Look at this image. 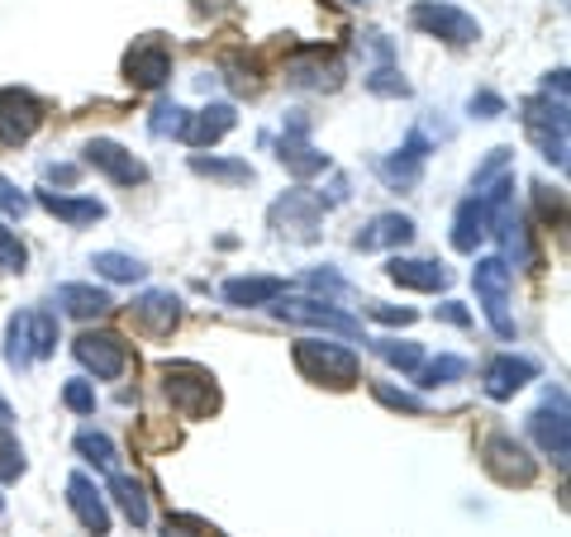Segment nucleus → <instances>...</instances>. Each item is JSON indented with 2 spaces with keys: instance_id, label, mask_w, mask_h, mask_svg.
Masks as SVG:
<instances>
[{
  "instance_id": "1",
  "label": "nucleus",
  "mask_w": 571,
  "mask_h": 537,
  "mask_svg": "<svg viewBox=\"0 0 571 537\" xmlns=\"http://www.w3.org/2000/svg\"><path fill=\"white\" fill-rule=\"evenodd\" d=\"M163 390L181 418H210L220 410L214 376L205 367H195V361H163Z\"/></svg>"
},
{
  "instance_id": "2",
  "label": "nucleus",
  "mask_w": 571,
  "mask_h": 537,
  "mask_svg": "<svg viewBox=\"0 0 571 537\" xmlns=\"http://www.w3.org/2000/svg\"><path fill=\"white\" fill-rule=\"evenodd\" d=\"M295 367L305 381L314 385H334V390H348L357 381V353L343 343H324V338H305L295 343Z\"/></svg>"
},
{
  "instance_id": "3",
  "label": "nucleus",
  "mask_w": 571,
  "mask_h": 537,
  "mask_svg": "<svg viewBox=\"0 0 571 537\" xmlns=\"http://www.w3.org/2000/svg\"><path fill=\"white\" fill-rule=\"evenodd\" d=\"M71 353L86 371H96V381H120L128 371V343L120 333H105V328H86L77 333V343H71Z\"/></svg>"
},
{
  "instance_id": "4",
  "label": "nucleus",
  "mask_w": 571,
  "mask_h": 537,
  "mask_svg": "<svg viewBox=\"0 0 571 537\" xmlns=\"http://www.w3.org/2000/svg\"><path fill=\"white\" fill-rule=\"evenodd\" d=\"M471 286H477L481 310H485V318H491V328L500 333V338H514V324L505 314V304H510V262H505V257H485V262H477Z\"/></svg>"
},
{
  "instance_id": "5",
  "label": "nucleus",
  "mask_w": 571,
  "mask_h": 537,
  "mask_svg": "<svg viewBox=\"0 0 571 537\" xmlns=\"http://www.w3.org/2000/svg\"><path fill=\"white\" fill-rule=\"evenodd\" d=\"M481 467L491 471L500 485H534V476H538V461L528 457V447L514 443L510 433H491V438H485Z\"/></svg>"
},
{
  "instance_id": "6",
  "label": "nucleus",
  "mask_w": 571,
  "mask_h": 537,
  "mask_svg": "<svg viewBox=\"0 0 571 537\" xmlns=\"http://www.w3.org/2000/svg\"><path fill=\"white\" fill-rule=\"evenodd\" d=\"M410 24H414V29H424L428 38L452 43V48H462V43H477V38H481V24L471 20L467 10H457V5H438V0H424V5H414V10H410Z\"/></svg>"
},
{
  "instance_id": "7",
  "label": "nucleus",
  "mask_w": 571,
  "mask_h": 537,
  "mask_svg": "<svg viewBox=\"0 0 571 537\" xmlns=\"http://www.w3.org/2000/svg\"><path fill=\"white\" fill-rule=\"evenodd\" d=\"M271 314L286 318V324H310V328H334L343 338H362V324L352 314L334 310V300H271Z\"/></svg>"
},
{
  "instance_id": "8",
  "label": "nucleus",
  "mask_w": 571,
  "mask_h": 537,
  "mask_svg": "<svg viewBox=\"0 0 571 537\" xmlns=\"http://www.w3.org/2000/svg\"><path fill=\"white\" fill-rule=\"evenodd\" d=\"M43 124V105L20 86H10V91H0V143L5 148H20V143L34 138V128Z\"/></svg>"
},
{
  "instance_id": "9",
  "label": "nucleus",
  "mask_w": 571,
  "mask_h": 537,
  "mask_svg": "<svg viewBox=\"0 0 571 537\" xmlns=\"http://www.w3.org/2000/svg\"><path fill=\"white\" fill-rule=\"evenodd\" d=\"M124 77L134 86H143V91H157V86L171 77V48L157 34L138 38L134 48H128V57H124Z\"/></svg>"
},
{
  "instance_id": "10",
  "label": "nucleus",
  "mask_w": 571,
  "mask_h": 537,
  "mask_svg": "<svg viewBox=\"0 0 571 537\" xmlns=\"http://www.w3.org/2000/svg\"><path fill=\"white\" fill-rule=\"evenodd\" d=\"M86 167H96L100 177H110L114 186H143V181H148V167H143L128 148L110 143V138H91V143H86Z\"/></svg>"
},
{
  "instance_id": "11",
  "label": "nucleus",
  "mask_w": 571,
  "mask_h": 537,
  "mask_svg": "<svg viewBox=\"0 0 571 537\" xmlns=\"http://www.w3.org/2000/svg\"><path fill=\"white\" fill-rule=\"evenodd\" d=\"M286 81L310 86V91H338V86H343V63H338V53L300 48L291 63H286Z\"/></svg>"
},
{
  "instance_id": "12",
  "label": "nucleus",
  "mask_w": 571,
  "mask_h": 537,
  "mask_svg": "<svg viewBox=\"0 0 571 537\" xmlns=\"http://www.w3.org/2000/svg\"><path fill=\"white\" fill-rule=\"evenodd\" d=\"M528 428H534V438H538L542 452H548L557 467H567L571 438H567V395H562V390H557V395H548V404H542V410H534Z\"/></svg>"
},
{
  "instance_id": "13",
  "label": "nucleus",
  "mask_w": 571,
  "mask_h": 537,
  "mask_svg": "<svg viewBox=\"0 0 571 537\" xmlns=\"http://www.w3.org/2000/svg\"><path fill=\"white\" fill-rule=\"evenodd\" d=\"M320 220H324V200L310 191H286L277 205H271V224H277L281 234H295V238H314Z\"/></svg>"
},
{
  "instance_id": "14",
  "label": "nucleus",
  "mask_w": 571,
  "mask_h": 537,
  "mask_svg": "<svg viewBox=\"0 0 571 537\" xmlns=\"http://www.w3.org/2000/svg\"><path fill=\"white\" fill-rule=\"evenodd\" d=\"M128 318H134V328L148 333V338H167V333L181 324V300L171 295V290H148V295H138L128 304Z\"/></svg>"
},
{
  "instance_id": "15",
  "label": "nucleus",
  "mask_w": 571,
  "mask_h": 537,
  "mask_svg": "<svg viewBox=\"0 0 571 537\" xmlns=\"http://www.w3.org/2000/svg\"><path fill=\"white\" fill-rule=\"evenodd\" d=\"M538 376V367L528 357H514V353H500V357H491L481 367V390L491 400H510L514 390H524L528 381Z\"/></svg>"
},
{
  "instance_id": "16",
  "label": "nucleus",
  "mask_w": 571,
  "mask_h": 537,
  "mask_svg": "<svg viewBox=\"0 0 571 537\" xmlns=\"http://www.w3.org/2000/svg\"><path fill=\"white\" fill-rule=\"evenodd\" d=\"M67 504H71V514L81 518V528L86 533H96V537H105L110 533V510H105V500H100V490L91 476H71L67 481Z\"/></svg>"
},
{
  "instance_id": "17",
  "label": "nucleus",
  "mask_w": 571,
  "mask_h": 537,
  "mask_svg": "<svg viewBox=\"0 0 571 537\" xmlns=\"http://www.w3.org/2000/svg\"><path fill=\"white\" fill-rule=\"evenodd\" d=\"M234 124H238L234 105H205L200 114H186L181 143H191V148H210V143H220V138H224Z\"/></svg>"
},
{
  "instance_id": "18",
  "label": "nucleus",
  "mask_w": 571,
  "mask_h": 537,
  "mask_svg": "<svg viewBox=\"0 0 571 537\" xmlns=\"http://www.w3.org/2000/svg\"><path fill=\"white\" fill-rule=\"evenodd\" d=\"M410 238H414V220H410V214H377V220H371L352 243L362 253H377V248H405Z\"/></svg>"
},
{
  "instance_id": "19",
  "label": "nucleus",
  "mask_w": 571,
  "mask_h": 537,
  "mask_svg": "<svg viewBox=\"0 0 571 537\" xmlns=\"http://www.w3.org/2000/svg\"><path fill=\"white\" fill-rule=\"evenodd\" d=\"M385 276H391L395 286H405V290H424V295H434V290L448 286V267H438V262H419V257H391V267H385Z\"/></svg>"
},
{
  "instance_id": "20",
  "label": "nucleus",
  "mask_w": 571,
  "mask_h": 537,
  "mask_svg": "<svg viewBox=\"0 0 571 537\" xmlns=\"http://www.w3.org/2000/svg\"><path fill=\"white\" fill-rule=\"evenodd\" d=\"M38 205L48 210L53 220L71 224V228L105 220V205H100V200H91V195H57V191H38Z\"/></svg>"
},
{
  "instance_id": "21",
  "label": "nucleus",
  "mask_w": 571,
  "mask_h": 537,
  "mask_svg": "<svg viewBox=\"0 0 571 537\" xmlns=\"http://www.w3.org/2000/svg\"><path fill=\"white\" fill-rule=\"evenodd\" d=\"M57 304H63V314L71 318H100V314H110V290H100V286H81V281H67V286H57Z\"/></svg>"
},
{
  "instance_id": "22",
  "label": "nucleus",
  "mask_w": 571,
  "mask_h": 537,
  "mask_svg": "<svg viewBox=\"0 0 571 537\" xmlns=\"http://www.w3.org/2000/svg\"><path fill=\"white\" fill-rule=\"evenodd\" d=\"M281 290H286L281 276H234V281H224L220 295L228 304H243V310H248V304H271Z\"/></svg>"
},
{
  "instance_id": "23",
  "label": "nucleus",
  "mask_w": 571,
  "mask_h": 537,
  "mask_svg": "<svg viewBox=\"0 0 571 537\" xmlns=\"http://www.w3.org/2000/svg\"><path fill=\"white\" fill-rule=\"evenodd\" d=\"M485 200L481 195H467L462 205H457V220H452V248L457 253H477V243L485 238Z\"/></svg>"
},
{
  "instance_id": "24",
  "label": "nucleus",
  "mask_w": 571,
  "mask_h": 537,
  "mask_svg": "<svg viewBox=\"0 0 571 537\" xmlns=\"http://www.w3.org/2000/svg\"><path fill=\"white\" fill-rule=\"evenodd\" d=\"M424 157H428V138H424V134H410L405 148H400L391 163H381V177L391 181V186H414V181H419Z\"/></svg>"
},
{
  "instance_id": "25",
  "label": "nucleus",
  "mask_w": 571,
  "mask_h": 537,
  "mask_svg": "<svg viewBox=\"0 0 571 537\" xmlns=\"http://www.w3.org/2000/svg\"><path fill=\"white\" fill-rule=\"evenodd\" d=\"M110 495H114V504H120L134 528L148 524V495H143V485L134 481V476H110Z\"/></svg>"
},
{
  "instance_id": "26",
  "label": "nucleus",
  "mask_w": 571,
  "mask_h": 537,
  "mask_svg": "<svg viewBox=\"0 0 571 537\" xmlns=\"http://www.w3.org/2000/svg\"><path fill=\"white\" fill-rule=\"evenodd\" d=\"M24 338L34 357H53L57 353V318L43 310H24Z\"/></svg>"
},
{
  "instance_id": "27",
  "label": "nucleus",
  "mask_w": 571,
  "mask_h": 537,
  "mask_svg": "<svg viewBox=\"0 0 571 537\" xmlns=\"http://www.w3.org/2000/svg\"><path fill=\"white\" fill-rule=\"evenodd\" d=\"M462 376H467V357L443 353V357H434V361H419L414 381H419L424 390H434V385H452V381H462Z\"/></svg>"
},
{
  "instance_id": "28",
  "label": "nucleus",
  "mask_w": 571,
  "mask_h": 537,
  "mask_svg": "<svg viewBox=\"0 0 571 537\" xmlns=\"http://www.w3.org/2000/svg\"><path fill=\"white\" fill-rule=\"evenodd\" d=\"M191 171L195 177H214V181H228V186H238V181H253V167L248 163H228V157H191Z\"/></svg>"
},
{
  "instance_id": "29",
  "label": "nucleus",
  "mask_w": 571,
  "mask_h": 537,
  "mask_svg": "<svg viewBox=\"0 0 571 537\" xmlns=\"http://www.w3.org/2000/svg\"><path fill=\"white\" fill-rule=\"evenodd\" d=\"M105 281H143L148 276V267L138 262V257H128V253H96V262H91Z\"/></svg>"
},
{
  "instance_id": "30",
  "label": "nucleus",
  "mask_w": 571,
  "mask_h": 537,
  "mask_svg": "<svg viewBox=\"0 0 571 537\" xmlns=\"http://www.w3.org/2000/svg\"><path fill=\"white\" fill-rule=\"evenodd\" d=\"M77 452H81L86 461H96L100 471H110V467H114V443L105 438V433H96V428L77 433Z\"/></svg>"
},
{
  "instance_id": "31",
  "label": "nucleus",
  "mask_w": 571,
  "mask_h": 537,
  "mask_svg": "<svg viewBox=\"0 0 571 537\" xmlns=\"http://www.w3.org/2000/svg\"><path fill=\"white\" fill-rule=\"evenodd\" d=\"M377 353L391 361V367H400V371H419V361H424V347H414V343H395V338H377Z\"/></svg>"
},
{
  "instance_id": "32",
  "label": "nucleus",
  "mask_w": 571,
  "mask_h": 537,
  "mask_svg": "<svg viewBox=\"0 0 571 537\" xmlns=\"http://www.w3.org/2000/svg\"><path fill=\"white\" fill-rule=\"evenodd\" d=\"M24 262H29V253H24L20 234H10V228L0 224V276H5V271H24Z\"/></svg>"
},
{
  "instance_id": "33",
  "label": "nucleus",
  "mask_w": 571,
  "mask_h": 537,
  "mask_svg": "<svg viewBox=\"0 0 571 537\" xmlns=\"http://www.w3.org/2000/svg\"><path fill=\"white\" fill-rule=\"evenodd\" d=\"M0 476H5V481H20L24 476V452H20V443L5 433V424H0Z\"/></svg>"
},
{
  "instance_id": "34",
  "label": "nucleus",
  "mask_w": 571,
  "mask_h": 537,
  "mask_svg": "<svg viewBox=\"0 0 571 537\" xmlns=\"http://www.w3.org/2000/svg\"><path fill=\"white\" fill-rule=\"evenodd\" d=\"M371 395H377L381 404H391V410H405V414H424V400L419 395H405V390H395V385H371Z\"/></svg>"
},
{
  "instance_id": "35",
  "label": "nucleus",
  "mask_w": 571,
  "mask_h": 537,
  "mask_svg": "<svg viewBox=\"0 0 571 537\" xmlns=\"http://www.w3.org/2000/svg\"><path fill=\"white\" fill-rule=\"evenodd\" d=\"M63 404L67 410H77V414H96V390L86 381H67L63 385Z\"/></svg>"
},
{
  "instance_id": "36",
  "label": "nucleus",
  "mask_w": 571,
  "mask_h": 537,
  "mask_svg": "<svg viewBox=\"0 0 571 537\" xmlns=\"http://www.w3.org/2000/svg\"><path fill=\"white\" fill-rule=\"evenodd\" d=\"M367 91H377V96H410V86L400 81L391 67H381V71H371V77H367Z\"/></svg>"
},
{
  "instance_id": "37",
  "label": "nucleus",
  "mask_w": 571,
  "mask_h": 537,
  "mask_svg": "<svg viewBox=\"0 0 571 537\" xmlns=\"http://www.w3.org/2000/svg\"><path fill=\"white\" fill-rule=\"evenodd\" d=\"M0 210H5L10 220H24V214H29V200L14 191V181H5V177H0Z\"/></svg>"
},
{
  "instance_id": "38",
  "label": "nucleus",
  "mask_w": 571,
  "mask_h": 537,
  "mask_svg": "<svg viewBox=\"0 0 571 537\" xmlns=\"http://www.w3.org/2000/svg\"><path fill=\"white\" fill-rule=\"evenodd\" d=\"M305 286H310V290H324V300H328V295H343V290H348V286H343V276L328 271V267H324V271H310Z\"/></svg>"
},
{
  "instance_id": "39",
  "label": "nucleus",
  "mask_w": 571,
  "mask_h": 537,
  "mask_svg": "<svg viewBox=\"0 0 571 537\" xmlns=\"http://www.w3.org/2000/svg\"><path fill=\"white\" fill-rule=\"evenodd\" d=\"M367 314L381 318V324H414V310H391V304H381V300H367Z\"/></svg>"
},
{
  "instance_id": "40",
  "label": "nucleus",
  "mask_w": 571,
  "mask_h": 537,
  "mask_svg": "<svg viewBox=\"0 0 571 537\" xmlns=\"http://www.w3.org/2000/svg\"><path fill=\"white\" fill-rule=\"evenodd\" d=\"M471 110H477L481 120H500V114H505V100L491 96V91H481V96H471Z\"/></svg>"
},
{
  "instance_id": "41",
  "label": "nucleus",
  "mask_w": 571,
  "mask_h": 537,
  "mask_svg": "<svg viewBox=\"0 0 571 537\" xmlns=\"http://www.w3.org/2000/svg\"><path fill=\"white\" fill-rule=\"evenodd\" d=\"M434 314L443 318V324H457V328H467V324H471V310H462V304H457V300H443Z\"/></svg>"
},
{
  "instance_id": "42",
  "label": "nucleus",
  "mask_w": 571,
  "mask_h": 537,
  "mask_svg": "<svg viewBox=\"0 0 571 537\" xmlns=\"http://www.w3.org/2000/svg\"><path fill=\"white\" fill-rule=\"evenodd\" d=\"M48 177L67 186V181H77V167H67V163H63V167H48Z\"/></svg>"
},
{
  "instance_id": "43",
  "label": "nucleus",
  "mask_w": 571,
  "mask_h": 537,
  "mask_svg": "<svg viewBox=\"0 0 571 537\" xmlns=\"http://www.w3.org/2000/svg\"><path fill=\"white\" fill-rule=\"evenodd\" d=\"M224 5H228V0H195V10H200V14H220Z\"/></svg>"
},
{
  "instance_id": "44",
  "label": "nucleus",
  "mask_w": 571,
  "mask_h": 537,
  "mask_svg": "<svg viewBox=\"0 0 571 537\" xmlns=\"http://www.w3.org/2000/svg\"><path fill=\"white\" fill-rule=\"evenodd\" d=\"M10 418H14V410H10V400L0 395V424H10Z\"/></svg>"
},
{
  "instance_id": "45",
  "label": "nucleus",
  "mask_w": 571,
  "mask_h": 537,
  "mask_svg": "<svg viewBox=\"0 0 571 537\" xmlns=\"http://www.w3.org/2000/svg\"><path fill=\"white\" fill-rule=\"evenodd\" d=\"M163 537H195V533H181V524H167V533Z\"/></svg>"
},
{
  "instance_id": "46",
  "label": "nucleus",
  "mask_w": 571,
  "mask_h": 537,
  "mask_svg": "<svg viewBox=\"0 0 571 537\" xmlns=\"http://www.w3.org/2000/svg\"><path fill=\"white\" fill-rule=\"evenodd\" d=\"M0 514H5V495H0Z\"/></svg>"
},
{
  "instance_id": "47",
  "label": "nucleus",
  "mask_w": 571,
  "mask_h": 537,
  "mask_svg": "<svg viewBox=\"0 0 571 537\" xmlns=\"http://www.w3.org/2000/svg\"><path fill=\"white\" fill-rule=\"evenodd\" d=\"M348 5H362V0H348Z\"/></svg>"
}]
</instances>
